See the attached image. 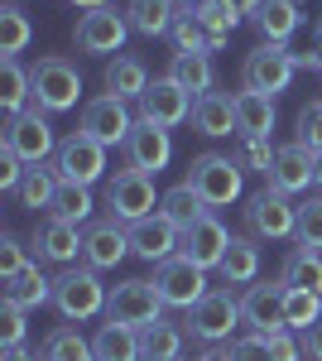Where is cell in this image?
<instances>
[{
	"mask_svg": "<svg viewBox=\"0 0 322 361\" xmlns=\"http://www.w3.org/2000/svg\"><path fill=\"white\" fill-rule=\"evenodd\" d=\"M192 106H197V97H188L183 87L163 73V78H154L149 92L140 97V121H154V126H163V130H173V126L192 121Z\"/></svg>",
	"mask_w": 322,
	"mask_h": 361,
	"instance_id": "cell-15",
	"label": "cell"
},
{
	"mask_svg": "<svg viewBox=\"0 0 322 361\" xmlns=\"http://www.w3.org/2000/svg\"><path fill=\"white\" fill-rule=\"evenodd\" d=\"M231 97H236V126H241V135H250V140H269L274 135V97L250 92V87L231 92Z\"/></svg>",
	"mask_w": 322,
	"mask_h": 361,
	"instance_id": "cell-24",
	"label": "cell"
},
{
	"mask_svg": "<svg viewBox=\"0 0 322 361\" xmlns=\"http://www.w3.org/2000/svg\"><path fill=\"white\" fill-rule=\"evenodd\" d=\"M226 5H231V10H236V15H255V10H260V5H265V0H226Z\"/></svg>",
	"mask_w": 322,
	"mask_h": 361,
	"instance_id": "cell-52",
	"label": "cell"
},
{
	"mask_svg": "<svg viewBox=\"0 0 322 361\" xmlns=\"http://www.w3.org/2000/svg\"><path fill=\"white\" fill-rule=\"evenodd\" d=\"M168 78L183 87L188 97H207V92H216L212 54H173V63H168Z\"/></svg>",
	"mask_w": 322,
	"mask_h": 361,
	"instance_id": "cell-27",
	"label": "cell"
},
{
	"mask_svg": "<svg viewBox=\"0 0 322 361\" xmlns=\"http://www.w3.org/2000/svg\"><path fill=\"white\" fill-rule=\"evenodd\" d=\"M39 357L44 361H97V347H92V337H82L78 328H54V333L44 337Z\"/></svg>",
	"mask_w": 322,
	"mask_h": 361,
	"instance_id": "cell-36",
	"label": "cell"
},
{
	"mask_svg": "<svg viewBox=\"0 0 322 361\" xmlns=\"http://www.w3.org/2000/svg\"><path fill=\"white\" fill-rule=\"evenodd\" d=\"M5 304H15V308L54 304V279L39 270V260H29L20 275H10V279H5Z\"/></svg>",
	"mask_w": 322,
	"mask_h": 361,
	"instance_id": "cell-26",
	"label": "cell"
},
{
	"mask_svg": "<svg viewBox=\"0 0 322 361\" xmlns=\"http://www.w3.org/2000/svg\"><path fill=\"white\" fill-rule=\"evenodd\" d=\"M92 347H97V361H140V333L120 323H101Z\"/></svg>",
	"mask_w": 322,
	"mask_h": 361,
	"instance_id": "cell-34",
	"label": "cell"
},
{
	"mask_svg": "<svg viewBox=\"0 0 322 361\" xmlns=\"http://www.w3.org/2000/svg\"><path fill=\"white\" fill-rule=\"evenodd\" d=\"M298 145H308L313 154L322 149V102H308L303 111H298Z\"/></svg>",
	"mask_w": 322,
	"mask_h": 361,
	"instance_id": "cell-46",
	"label": "cell"
},
{
	"mask_svg": "<svg viewBox=\"0 0 322 361\" xmlns=\"http://www.w3.org/2000/svg\"><path fill=\"white\" fill-rule=\"evenodd\" d=\"M279 279H284L289 289H313V294H322V250L294 246L289 260H284V270H279Z\"/></svg>",
	"mask_w": 322,
	"mask_h": 361,
	"instance_id": "cell-35",
	"label": "cell"
},
{
	"mask_svg": "<svg viewBox=\"0 0 322 361\" xmlns=\"http://www.w3.org/2000/svg\"><path fill=\"white\" fill-rule=\"evenodd\" d=\"M284 299H289V284L284 279H265V284H250L241 299V313H245V328L260 337H274V333H289V318H284Z\"/></svg>",
	"mask_w": 322,
	"mask_h": 361,
	"instance_id": "cell-14",
	"label": "cell"
},
{
	"mask_svg": "<svg viewBox=\"0 0 322 361\" xmlns=\"http://www.w3.org/2000/svg\"><path fill=\"white\" fill-rule=\"evenodd\" d=\"M0 361H44V357H39V352H29V347H5Z\"/></svg>",
	"mask_w": 322,
	"mask_h": 361,
	"instance_id": "cell-51",
	"label": "cell"
},
{
	"mask_svg": "<svg viewBox=\"0 0 322 361\" xmlns=\"http://www.w3.org/2000/svg\"><path fill=\"white\" fill-rule=\"evenodd\" d=\"M298 342H303V361H322V318L298 337Z\"/></svg>",
	"mask_w": 322,
	"mask_h": 361,
	"instance_id": "cell-50",
	"label": "cell"
},
{
	"mask_svg": "<svg viewBox=\"0 0 322 361\" xmlns=\"http://www.w3.org/2000/svg\"><path fill=\"white\" fill-rule=\"evenodd\" d=\"M245 323L241 313V299L231 294V289H212L202 304L188 308V318H183V333H192L202 347H216V342H231V333Z\"/></svg>",
	"mask_w": 322,
	"mask_h": 361,
	"instance_id": "cell-5",
	"label": "cell"
},
{
	"mask_svg": "<svg viewBox=\"0 0 322 361\" xmlns=\"http://www.w3.org/2000/svg\"><path fill=\"white\" fill-rule=\"evenodd\" d=\"M159 212L168 217V222L178 226V231H188L197 217H207L212 207L202 202V197L192 193V183H173V188H163V197H159Z\"/></svg>",
	"mask_w": 322,
	"mask_h": 361,
	"instance_id": "cell-33",
	"label": "cell"
},
{
	"mask_svg": "<svg viewBox=\"0 0 322 361\" xmlns=\"http://www.w3.org/2000/svg\"><path fill=\"white\" fill-rule=\"evenodd\" d=\"M226 246H231V231H226V222H221L216 212H207V217H197V222L183 231L178 255H188L192 265H202V270H221Z\"/></svg>",
	"mask_w": 322,
	"mask_h": 361,
	"instance_id": "cell-17",
	"label": "cell"
},
{
	"mask_svg": "<svg viewBox=\"0 0 322 361\" xmlns=\"http://www.w3.org/2000/svg\"><path fill=\"white\" fill-rule=\"evenodd\" d=\"M221 284H255L260 279V246L250 236H231L226 246V260H221Z\"/></svg>",
	"mask_w": 322,
	"mask_h": 361,
	"instance_id": "cell-29",
	"label": "cell"
},
{
	"mask_svg": "<svg viewBox=\"0 0 322 361\" xmlns=\"http://www.w3.org/2000/svg\"><path fill=\"white\" fill-rule=\"evenodd\" d=\"M226 361H274L269 357V337H260V333L231 337L226 342Z\"/></svg>",
	"mask_w": 322,
	"mask_h": 361,
	"instance_id": "cell-44",
	"label": "cell"
},
{
	"mask_svg": "<svg viewBox=\"0 0 322 361\" xmlns=\"http://www.w3.org/2000/svg\"><path fill=\"white\" fill-rule=\"evenodd\" d=\"M250 25L260 29V44H289L303 25V15H298V0H265L255 15H250Z\"/></svg>",
	"mask_w": 322,
	"mask_h": 361,
	"instance_id": "cell-23",
	"label": "cell"
},
{
	"mask_svg": "<svg viewBox=\"0 0 322 361\" xmlns=\"http://www.w3.org/2000/svg\"><path fill=\"white\" fill-rule=\"evenodd\" d=\"M269 357L274 361H303V342L294 333H274L269 337Z\"/></svg>",
	"mask_w": 322,
	"mask_h": 361,
	"instance_id": "cell-49",
	"label": "cell"
},
{
	"mask_svg": "<svg viewBox=\"0 0 322 361\" xmlns=\"http://www.w3.org/2000/svg\"><path fill=\"white\" fill-rule=\"evenodd\" d=\"M192 126H197V135H207V140H221V135H231V130L241 135V126H236V97H226V92L197 97Z\"/></svg>",
	"mask_w": 322,
	"mask_h": 361,
	"instance_id": "cell-22",
	"label": "cell"
},
{
	"mask_svg": "<svg viewBox=\"0 0 322 361\" xmlns=\"http://www.w3.org/2000/svg\"><path fill=\"white\" fill-rule=\"evenodd\" d=\"M25 159L10 149V145H0V193H15L20 188V178H25Z\"/></svg>",
	"mask_w": 322,
	"mask_h": 361,
	"instance_id": "cell-47",
	"label": "cell"
},
{
	"mask_svg": "<svg viewBox=\"0 0 322 361\" xmlns=\"http://www.w3.org/2000/svg\"><path fill=\"white\" fill-rule=\"evenodd\" d=\"M173 5H183V10H197V0H173Z\"/></svg>",
	"mask_w": 322,
	"mask_h": 361,
	"instance_id": "cell-57",
	"label": "cell"
},
{
	"mask_svg": "<svg viewBox=\"0 0 322 361\" xmlns=\"http://www.w3.org/2000/svg\"><path fill=\"white\" fill-rule=\"evenodd\" d=\"M130 250V226L116 222V217H101V222L87 226V241H82V260L92 265V270H116Z\"/></svg>",
	"mask_w": 322,
	"mask_h": 361,
	"instance_id": "cell-18",
	"label": "cell"
},
{
	"mask_svg": "<svg viewBox=\"0 0 322 361\" xmlns=\"http://www.w3.org/2000/svg\"><path fill=\"white\" fill-rule=\"evenodd\" d=\"M0 145H10L25 164H49V154H58V145H63V140L54 135L49 111L29 106V111H20V116H10V121H5V140H0Z\"/></svg>",
	"mask_w": 322,
	"mask_h": 361,
	"instance_id": "cell-9",
	"label": "cell"
},
{
	"mask_svg": "<svg viewBox=\"0 0 322 361\" xmlns=\"http://www.w3.org/2000/svg\"><path fill=\"white\" fill-rule=\"evenodd\" d=\"M294 246L303 250H322V197H308L298 202V236Z\"/></svg>",
	"mask_w": 322,
	"mask_h": 361,
	"instance_id": "cell-42",
	"label": "cell"
},
{
	"mask_svg": "<svg viewBox=\"0 0 322 361\" xmlns=\"http://www.w3.org/2000/svg\"><path fill=\"white\" fill-rule=\"evenodd\" d=\"M183 328L178 323H154V328H144L140 333V361H183Z\"/></svg>",
	"mask_w": 322,
	"mask_h": 361,
	"instance_id": "cell-32",
	"label": "cell"
},
{
	"mask_svg": "<svg viewBox=\"0 0 322 361\" xmlns=\"http://www.w3.org/2000/svg\"><path fill=\"white\" fill-rule=\"evenodd\" d=\"M284 318H289V333H308L322 318V294H313V289H289Z\"/></svg>",
	"mask_w": 322,
	"mask_h": 361,
	"instance_id": "cell-40",
	"label": "cell"
},
{
	"mask_svg": "<svg viewBox=\"0 0 322 361\" xmlns=\"http://www.w3.org/2000/svg\"><path fill=\"white\" fill-rule=\"evenodd\" d=\"M168 39H173L178 54H212V39H207V29H202V20H197L192 10H178V20H173V29H168Z\"/></svg>",
	"mask_w": 322,
	"mask_h": 361,
	"instance_id": "cell-41",
	"label": "cell"
},
{
	"mask_svg": "<svg viewBox=\"0 0 322 361\" xmlns=\"http://www.w3.org/2000/svg\"><path fill=\"white\" fill-rule=\"evenodd\" d=\"M159 197L163 193H154V178H149V173H140V169H130V164L116 169V173H111V183H106L111 217H116V222H125V226L154 217V212H159Z\"/></svg>",
	"mask_w": 322,
	"mask_h": 361,
	"instance_id": "cell-6",
	"label": "cell"
},
{
	"mask_svg": "<svg viewBox=\"0 0 322 361\" xmlns=\"http://www.w3.org/2000/svg\"><path fill=\"white\" fill-rule=\"evenodd\" d=\"M82 135H92L97 145H106V149H125V140H130L135 130V116L130 106L120 102V97H111V92H101V97H92L87 106H82V121H78Z\"/></svg>",
	"mask_w": 322,
	"mask_h": 361,
	"instance_id": "cell-12",
	"label": "cell"
},
{
	"mask_svg": "<svg viewBox=\"0 0 322 361\" xmlns=\"http://www.w3.org/2000/svg\"><path fill=\"white\" fill-rule=\"evenodd\" d=\"M101 82H106V92L120 97V102H140V97L149 92V68L130 54H116L106 63V78H101Z\"/></svg>",
	"mask_w": 322,
	"mask_h": 361,
	"instance_id": "cell-25",
	"label": "cell"
},
{
	"mask_svg": "<svg viewBox=\"0 0 322 361\" xmlns=\"http://www.w3.org/2000/svg\"><path fill=\"white\" fill-rule=\"evenodd\" d=\"M125 20H130L135 34H144V39H163L173 20H178V10H173V0H130L125 5Z\"/></svg>",
	"mask_w": 322,
	"mask_h": 361,
	"instance_id": "cell-28",
	"label": "cell"
},
{
	"mask_svg": "<svg viewBox=\"0 0 322 361\" xmlns=\"http://www.w3.org/2000/svg\"><path fill=\"white\" fill-rule=\"evenodd\" d=\"M0 106L5 116H20L34 106V87H29V68L20 58H0Z\"/></svg>",
	"mask_w": 322,
	"mask_h": 361,
	"instance_id": "cell-30",
	"label": "cell"
},
{
	"mask_svg": "<svg viewBox=\"0 0 322 361\" xmlns=\"http://www.w3.org/2000/svg\"><path fill=\"white\" fill-rule=\"evenodd\" d=\"M154 289L163 294V304H168V308H183V313L212 294L207 270H202V265H192L188 255H173V260L154 265Z\"/></svg>",
	"mask_w": 322,
	"mask_h": 361,
	"instance_id": "cell-11",
	"label": "cell"
},
{
	"mask_svg": "<svg viewBox=\"0 0 322 361\" xmlns=\"http://www.w3.org/2000/svg\"><path fill=\"white\" fill-rule=\"evenodd\" d=\"M178 241H183V231L168 222L163 212H154V217H144V222L130 226V250L140 260H149V265L173 260V255H178Z\"/></svg>",
	"mask_w": 322,
	"mask_h": 361,
	"instance_id": "cell-20",
	"label": "cell"
},
{
	"mask_svg": "<svg viewBox=\"0 0 322 361\" xmlns=\"http://www.w3.org/2000/svg\"><path fill=\"white\" fill-rule=\"evenodd\" d=\"M82 241H87V226L58 222V217H44V222L34 226V236H29L34 255H39V260H49V265H78Z\"/></svg>",
	"mask_w": 322,
	"mask_h": 361,
	"instance_id": "cell-19",
	"label": "cell"
},
{
	"mask_svg": "<svg viewBox=\"0 0 322 361\" xmlns=\"http://www.w3.org/2000/svg\"><path fill=\"white\" fill-rule=\"evenodd\" d=\"M313 68H318V73H322V39H318V44H313Z\"/></svg>",
	"mask_w": 322,
	"mask_h": 361,
	"instance_id": "cell-56",
	"label": "cell"
},
{
	"mask_svg": "<svg viewBox=\"0 0 322 361\" xmlns=\"http://www.w3.org/2000/svg\"><path fill=\"white\" fill-rule=\"evenodd\" d=\"M183 183H192V193L202 197L207 207H231V202H241V193H245V169H241L236 154L207 149V154H197L188 164Z\"/></svg>",
	"mask_w": 322,
	"mask_h": 361,
	"instance_id": "cell-1",
	"label": "cell"
},
{
	"mask_svg": "<svg viewBox=\"0 0 322 361\" xmlns=\"http://www.w3.org/2000/svg\"><path fill=\"white\" fill-rule=\"evenodd\" d=\"M54 173L63 178V183H82V188H92L101 173H106V145H97L92 135H82V130H73V135L58 145L54 154Z\"/></svg>",
	"mask_w": 322,
	"mask_h": 361,
	"instance_id": "cell-13",
	"label": "cell"
},
{
	"mask_svg": "<svg viewBox=\"0 0 322 361\" xmlns=\"http://www.w3.org/2000/svg\"><path fill=\"white\" fill-rule=\"evenodd\" d=\"M245 226L250 236H265V241H294L298 236V202L279 188H260V193L245 197Z\"/></svg>",
	"mask_w": 322,
	"mask_h": 361,
	"instance_id": "cell-7",
	"label": "cell"
},
{
	"mask_svg": "<svg viewBox=\"0 0 322 361\" xmlns=\"http://www.w3.org/2000/svg\"><path fill=\"white\" fill-rule=\"evenodd\" d=\"M34 39V25L20 5H0V58H20Z\"/></svg>",
	"mask_w": 322,
	"mask_h": 361,
	"instance_id": "cell-39",
	"label": "cell"
},
{
	"mask_svg": "<svg viewBox=\"0 0 322 361\" xmlns=\"http://www.w3.org/2000/svg\"><path fill=\"white\" fill-rule=\"evenodd\" d=\"M197 20H202V29H207V39H212V54L216 49H226V39L236 34V25H241V15L226 5V0H197V10H192Z\"/></svg>",
	"mask_w": 322,
	"mask_h": 361,
	"instance_id": "cell-38",
	"label": "cell"
},
{
	"mask_svg": "<svg viewBox=\"0 0 322 361\" xmlns=\"http://www.w3.org/2000/svg\"><path fill=\"white\" fill-rule=\"evenodd\" d=\"M111 289L101 284V275L92 265H63V275L54 279V308L68 323H87L97 313H106Z\"/></svg>",
	"mask_w": 322,
	"mask_h": 361,
	"instance_id": "cell-3",
	"label": "cell"
},
{
	"mask_svg": "<svg viewBox=\"0 0 322 361\" xmlns=\"http://www.w3.org/2000/svg\"><path fill=\"white\" fill-rule=\"evenodd\" d=\"M25 265H29V260H25V246H20V236H10V231H5V236H0V275L10 279V275H20Z\"/></svg>",
	"mask_w": 322,
	"mask_h": 361,
	"instance_id": "cell-48",
	"label": "cell"
},
{
	"mask_svg": "<svg viewBox=\"0 0 322 361\" xmlns=\"http://www.w3.org/2000/svg\"><path fill=\"white\" fill-rule=\"evenodd\" d=\"M168 159H173V135L163 126H154V121H135L130 140H125V164L149 173V178H159L168 169Z\"/></svg>",
	"mask_w": 322,
	"mask_h": 361,
	"instance_id": "cell-16",
	"label": "cell"
},
{
	"mask_svg": "<svg viewBox=\"0 0 322 361\" xmlns=\"http://www.w3.org/2000/svg\"><path fill=\"white\" fill-rule=\"evenodd\" d=\"M58 183H63V178L54 173V164H29L25 178H20V188H15V202H20V207H29V212H39V207L49 212V207H54Z\"/></svg>",
	"mask_w": 322,
	"mask_h": 361,
	"instance_id": "cell-31",
	"label": "cell"
},
{
	"mask_svg": "<svg viewBox=\"0 0 322 361\" xmlns=\"http://www.w3.org/2000/svg\"><path fill=\"white\" fill-rule=\"evenodd\" d=\"M92 207H97V202H92V188H82V183H58L49 217L73 222V226H92Z\"/></svg>",
	"mask_w": 322,
	"mask_h": 361,
	"instance_id": "cell-37",
	"label": "cell"
},
{
	"mask_svg": "<svg viewBox=\"0 0 322 361\" xmlns=\"http://www.w3.org/2000/svg\"><path fill=\"white\" fill-rule=\"evenodd\" d=\"M294 73H298V63H294V49H289V44H255V49L245 54L241 87L265 92V97H279V92H289Z\"/></svg>",
	"mask_w": 322,
	"mask_h": 361,
	"instance_id": "cell-8",
	"label": "cell"
},
{
	"mask_svg": "<svg viewBox=\"0 0 322 361\" xmlns=\"http://www.w3.org/2000/svg\"><path fill=\"white\" fill-rule=\"evenodd\" d=\"M192 361H226V347H221V352H216V347H202Z\"/></svg>",
	"mask_w": 322,
	"mask_h": 361,
	"instance_id": "cell-53",
	"label": "cell"
},
{
	"mask_svg": "<svg viewBox=\"0 0 322 361\" xmlns=\"http://www.w3.org/2000/svg\"><path fill=\"white\" fill-rule=\"evenodd\" d=\"M125 39H130V20H125V10H87L73 29V44H78V54H97V58H116L125 49Z\"/></svg>",
	"mask_w": 322,
	"mask_h": 361,
	"instance_id": "cell-10",
	"label": "cell"
},
{
	"mask_svg": "<svg viewBox=\"0 0 322 361\" xmlns=\"http://www.w3.org/2000/svg\"><path fill=\"white\" fill-rule=\"evenodd\" d=\"M68 5H78V10H82V15H87V10H106V5H111V0H68Z\"/></svg>",
	"mask_w": 322,
	"mask_h": 361,
	"instance_id": "cell-54",
	"label": "cell"
},
{
	"mask_svg": "<svg viewBox=\"0 0 322 361\" xmlns=\"http://www.w3.org/2000/svg\"><path fill=\"white\" fill-rule=\"evenodd\" d=\"M29 87H34V106L39 111H73L78 106V97H82V73H78V63L73 58H63V54H44V58H34L29 63Z\"/></svg>",
	"mask_w": 322,
	"mask_h": 361,
	"instance_id": "cell-2",
	"label": "cell"
},
{
	"mask_svg": "<svg viewBox=\"0 0 322 361\" xmlns=\"http://www.w3.org/2000/svg\"><path fill=\"white\" fill-rule=\"evenodd\" d=\"M313 183H318V188H322V149H318V154H313Z\"/></svg>",
	"mask_w": 322,
	"mask_h": 361,
	"instance_id": "cell-55",
	"label": "cell"
},
{
	"mask_svg": "<svg viewBox=\"0 0 322 361\" xmlns=\"http://www.w3.org/2000/svg\"><path fill=\"white\" fill-rule=\"evenodd\" d=\"M163 294L154 289V279H120L116 289H111V304H106V323H120V328H135V333H144V328H154L163 323Z\"/></svg>",
	"mask_w": 322,
	"mask_h": 361,
	"instance_id": "cell-4",
	"label": "cell"
},
{
	"mask_svg": "<svg viewBox=\"0 0 322 361\" xmlns=\"http://www.w3.org/2000/svg\"><path fill=\"white\" fill-rule=\"evenodd\" d=\"M313 183V149L308 145H274V169H269V188H279V193H303Z\"/></svg>",
	"mask_w": 322,
	"mask_h": 361,
	"instance_id": "cell-21",
	"label": "cell"
},
{
	"mask_svg": "<svg viewBox=\"0 0 322 361\" xmlns=\"http://www.w3.org/2000/svg\"><path fill=\"white\" fill-rule=\"evenodd\" d=\"M29 308H15L5 304L0 308V347H25V333H29Z\"/></svg>",
	"mask_w": 322,
	"mask_h": 361,
	"instance_id": "cell-45",
	"label": "cell"
},
{
	"mask_svg": "<svg viewBox=\"0 0 322 361\" xmlns=\"http://www.w3.org/2000/svg\"><path fill=\"white\" fill-rule=\"evenodd\" d=\"M236 159H241L245 173H265V178H269V169H274V145H269V140L241 135V145H236Z\"/></svg>",
	"mask_w": 322,
	"mask_h": 361,
	"instance_id": "cell-43",
	"label": "cell"
}]
</instances>
